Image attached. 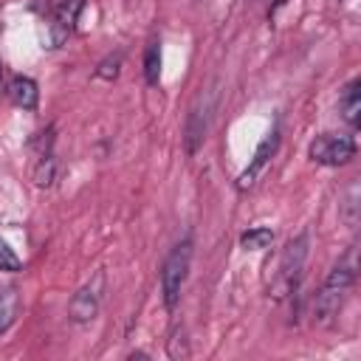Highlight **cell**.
Masks as SVG:
<instances>
[{
    "instance_id": "7",
    "label": "cell",
    "mask_w": 361,
    "mask_h": 361,
    "mask_svg": "<svg viewBox=\"0 0 361 361\" xmlns=\"http://www.w3.org/2000/svg\"><path fill=\"white\" fill-rule=\"evenodd\" d=\"M79 11H82V0H62L54 11V20H51V42L54 45H62L73 28H76V20H79Z\"/></svg>"
},
{
    "instance_id": "13",
    "label": "cell",
    "mask_w": 361,
    "mask_h": 361,
    "mask_svg": "<svg viewBox=\"0 0 361 361\" xmlns=\"http://www.w3.org/2000/svg\"><path fill=\"white\" fill-rule=\"evenodd\" d=\"M17 307H20V296H17V290H14V288L3 290V293H0V336L14 324Z\"/></svg>"
},
{
    "instance_id": "11",
    "label": "cell",
    "mask_w": 361,
    "mask_h": 361,
    "mask_svg": "<svg viewBox=\"0 0 361 361\" xmlns=\"http://www.w3.org/2000/svg\"><path fill=\"white\" fill-rule=\"evenodd\" d=\"M144 79L149 87H155L161 79V42L158 39H152L144 51Z\"/></svg>"
},
{
    "instance_id": "15",
    "label": "cell",
    "mask_w": 361,
    "mask_h": 361,
    "mask_svg": "<svg viewBox=\"0 0 361 361\" xmlns=\"http://www.w3.org/2000/svg\"><path fill=\"white\" fill-rule=\"evenodd\" d=\"M0 271H8V274L23 271V259L14 254V248L6 240H0Z\"/></svg>"
},
{
    "instance_id": "6",
    "label": "cell",
    "mask_w": 361,
    "mask_h": 361,
    "mask_svg": "<svg viewBox=\"0 0 361 361\" xmlns=\"http://www.w3.org/2000/svg\"><path fill=\"white\" fill-rule=\"evenodd\" d=\"M102 274L93 279V282H87V285H82L73 296H71V302H68V316L76 322V324H87V322H93L96 319V313H99V305H102Z\"/></svg>"
},
{
    "instance_id": "8",
    "label": "cell",
    "mask_w": 361,
    "mask_h": 361,
    "mask_svg": "<svg viewBox=\"0 0 361 361\" xmlns=\"http://www.w3.org/2000/svg\"><path fill=\"white\" fill-rule=\"evenodd\" d=\"M276 147H279V127H274L262 141H259V147L254 149V158H251V164L243 169V175H240V186H248V183H254V178L262 172V166L271 161V155L276 152Z\"/></svg>"
},
{
    "instance_id": "5",
    "label": "cell",
    "mask_w": 361,
    "mask_h": 361,
    "mask_svg": "<svg viewBox=\"0 0 361 361\" xmlns=\"http://www.w3.org/2000/svg\"><path fill=\"white\" fill-rule=\"evenodd\" d=\"M305 259H307V234H299V237H293V240L285 245V251H282L276 296L296 290L299 276H302V268H305Z\"/></svg>"
},
{
    "instance_id": "1",
    "label": "cell",
    "mask_w": 361,
    "mask_h": 361,
    "mask_svg": "<svg viewBox=\"0 0 361 361\" xmlns=\"http://www.w3.org/2000/svg\"><path fill=\"white\" fill-rule=\"evenodd\" d=\"M355 274H358V259H355V248H350L327 274V279L322 282V288L316 290L313 299V319L319 324H327L338 316L350 288L355 285Z\"/></svg>"
},
{
    "instance_id": "16",
    "label": "cell",
    "mask_w": 361,
    "mask_h": 361,
    "mask_svg": "<svg viewBox=\"0 0 361 361\" xmlns=\"http://www.w3.org/2000/svg\"><path fill=\"white\" fill-rule=\"evenodd\" d=\"M118 68H121V54H110L107 59H102V62H99V68H96V79L110 82V79H116V76H118Z\"/></svg>"
},
{
    "instance_id": "4",
    "label": "cell",
    "mask_w": 361,
    "mask_h": 361,
    "mask_svg": "<svg viewBox=\"0 0 361 361\" xmlns=\"http://www.w3.org/2000/svg\"><path fill=\"white\" fill-rule=\"evenodd\" d=\"M212 110H214V93H203L197 96V102L189 107L186 113V127H183V147L186 155H195L209 133V121H212Z\"/></svg>"
},
{
    "instance_id": "17",
    "label": "cell",
    "mask_w": 361,
    "mask_h": 361,
    "mask_svg": "<svg viewBox=\"0 0 361 361\" xmlns=\"http://www.w3.org/2000/svg\"><path fill=\"white\" fill-rule=\"evenodd\" d=\"M358 189L355 186H350L347 189V203H344V220H347V226H355V220H358V214H355V209H358Z\"/></svg>"
},
{
    "instance_id": "2",
    "label": "cell",
    "mask_w": 361,
    "mask_h": 361,
    "mask_svg": "<svg viewBox=\"0 0 361 361\" xmlns=\"http://www.w3.org/2000/svg\"><path fill=\"white\" fill-rule=\"evenodd\" d=\"M189 265H192V237H183L180 243L172 245V251L166 254V259L161 265V299L169 313L180 302V290L189 276Z\"/></svg>"
},
{
    "instance_id": "3",
    "label": "cell",
    "mask_w": 361,
    "mask_h": 361,
    "mask_svg": "<svg viewBox=\"0 0 361 361\" xmlns=\"http://www.w3.org/2000/svg\"><path fill=\"white\" fill-rule=\"evenodd\" d=\"M310 158L322 166H344L355 158V138L347 133H322L310 144Z\"/></svg>"
},
{
    "instance_id": "12",
    "label": "cell",
    "mask_w": 361,
    "mask_h": 361,
    "mask_svg": "<svg viewBox=\"0 0 361 361\" xmlns=\"http://www.w3.org/2000/svg\"><path fill=\"white\" fill-rule=\"evenodd\" d=\"M271 243H274V231L268 226H254V228H248V231L240 234V245L245 251H262Z\"/></svg>"
},
{
    "instance_id": "10",
    "label": "cell",
    "mask_w": 361,
    "mask_h": 361,
    "mask_svg": "<svg viewBox=\"0 0 361 361\" xmlns=\"http://www.w3.org/2000/svg\"><path fill=\"white\" fill-rule=\"evenodd\" d=\"M6 93H8V99H11L14 107L37 110L39 90H37V82L31 76H11V82L6 85Z\"/></svg>"
},
{
    "instance_id": "9",
    "label": "cell",
    "mask_w": 361,
    "mask_h": 361,
    "mask_svg": "<svg viewBox=\"0 0 361 361\" xmlns=\"http://www.w3.org/2000/svg\"><path fill=\"white\" fill-rule=\"evenodd\" d=\"M338 113H341V118L353 130L358 127V121H361V79L358 76H353L341 87V93H338Z\"/></svg>"
},
{
    "instance_id": "14",
    "label": "cell",
    "mask_w": 361,
    "mask_h": 361,
    "mask_svg": "<svg viewBox=\"0 0 361 361\" xmlns=\"http://www.w3.org/2000/svg\"><path fill=\"white\" fill-rule=\"evenodd\" d=\"M54 178H56V161H54V155L48 152V155L39 158V164H37V169H34V180H37V186H51Z\"/></svg>"
}]
</instances>
